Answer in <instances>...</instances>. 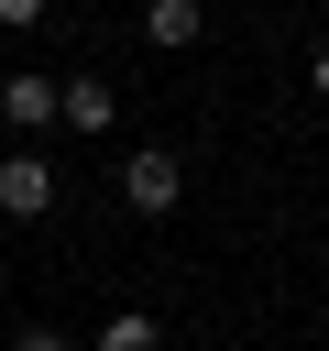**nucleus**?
<instances>
[{
  "mask_svg": "<svg viewBox=\"0 0 329 351\" xmlns=\"http://www.w3.org/2000/svg\"><path fill=\"white\" fill-rule=\"evenodd\" d=\"M186 197V165L164 154V143H143V154H121V208H143V219H164Z\"/></svg>",
  "mask_w": 329,
  "mask_h": 351,
  "instance_id": "1",
  "label": "nucleus"
},
{
  "mask_svg": "<svg viewBox=\"0 0 329 351\" xmlns=\"http://www.w3.org/2000/svg\"><path fill=\"white\" fill-rule=\"evenodd\" d=\"M55 121H66V132H88V143H99V132H110V121H121V88H110V77H55Z\"/></svg>",
  "mask_w": 329,
  "mask_h": 351,
  "instance_id": "2",
  "label": "nucleus"
},
{
  "mask_svg": "<svg viewBox=\"0 0 329 351\" xmlns=\"http://www.w3.org/2000/svg\"><path fill=\"white\" fill-rule=\"evenodd\" d=\"M55 186H66V176H55V165H44L33 143H22L11 165H0V208H11V219H44V208H55Z\"/></svg>",
  "mask_w": 329,
  "mask_h": 351,
  "instance_id": "3",
  "label": "nucleus"
},
{
  "mask_svg": "<svg viewBox=\"0 0 329 351\" xmlns=\"http://www.w3.org/2000/svg\"><path fill=\"white\" fill-rule=\"evenodd\" d=\"M0 121H11L22 143H33V132L55 121V77H33V66H11V77H0Z\"/></svg>",
  "mask_w": 329,
  "mask_h": 351,
  "instance_id": "4",
  "label": "nucleus"
},
{
  "mask_svg": "<svg viewBox=\"0 0 329 351\" xmlns=\"http://www.w3.org/2000/svg\"><path fill=\"white\" fill-rule=\"evenodd\" d=\"M197 22H208L197 0H143V33H154L164 55H175V44H197Z\"/></svg>",
  "mask_w": 329,
  "mask_h": 351,
  "instance_id": "5",
  "label": "nucleus"
},
{
  "mask_svg": "<svg viewBox=\"0 0 329 351\" xmlns=\"http://www.w3.org/2000/svg\"><path fill=\"white\" fill-rule=\"evenodd\" d=\"M99 351H164V329H154V318H143V307H121V318H110V329H99Z\"/></svg>",
  "mask_w": 329,
  "mask_h": 351,
  "instance_id": "6",
  "label": "nucleus"
},
{
  "mask_svg": "<svg viewBox=\"0 0 329 351\" xmlns=\"http://www.w3.org/2000/svg\"><path fill=\"white\" fill-rule=\"evenodd\" d=\"M11 351H66V329H44V318H33V329H22Z\"/></svg>",
  "mask_w": 329,
  "mask_h": 351,
  "instance_id": "7",
  "label": "nucleus"
},
{
  "mask_svg": "<svg viewBox=\"0 0 329 351\" xmlns=\"http://www.w3.org/2000/svg\"><path fill=\"white\" fill-rule=\"evenodd\" d=\"M0 22H11V33H33V22H44V0H0Z\"/></svg>",
  "mask_w": 329,
  "mask_h": 351,
  "instance_id": "8",
  "label": "nucleus"
},
{
  "mask_svg": "<svg viewBox=\"0 0 329 351\" xmlns=\"http://www.w3.org/2000/svg\"><path fill=\"white\" fill-rule=\"evenodd\" d=\"M307 77H318V99H329V44H318V66H307Z\"/></svg>",
  "mask_w": 329,
  "mask_h": 351,
  "instance_id": "9",
  "label": "nucleus"
},
{
  "mask_svg": "<svg viewBox=\"0 0 329 351\" xmlns=\"http://www.w3.org/2000/svg\"><path fill=\"white\" fill-rule=\"evenodd\" d=\"M318 11H329V0H318Z\"/></svg>",
  "mask_w": 329,
  "mask_h": 351,
  "instance_id": "10",
  "label": "nucleus"
}]
</instances>
